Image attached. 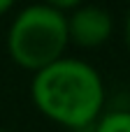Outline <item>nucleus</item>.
<instances>
[{
  "label": "nucleus",
  "instance_id": "nucleus-1",
  "mask_svg": "<svg viewBox=\"0 0 130 132\" xmlns=\"http://www.w3.org/2000/svg\"><path fill=\"white\" fill-rule=\"evenodd\" d=\"M30 100L35 109L67 130L93 128L105 114L107 90L98 67L81 58L63 56L30 79Z\"/></svg>",
  "mask_w": 130,
  "mask_h": 132
},
{
  "label": "nucleus",
  "instance_id": "nucleus-2",
  "mask_svg": "<svg viewBox=\"0 0 130 132\" xmlns=\"http://www.w3.org/2000/svg\"><path fill=\"white\" fill-rule=\"evenodd\" d=\"M67 46L70 37L65 14L44 2H33L19 9L7 28L9 58L33 74L60 60Z\"/></svg>",
  "mask_w": 130,
  "mask_h": 132
},
{
  "label": "nucleus",
  "instance_id": "nucleus-3",
  "mask_svg": "<svg viewBox=\"0 0 130 132\" xmlns=\"http://www.w3.org/2000/svg\"><path fill=\"white\" fill-rule=\"evenodd\" d=\"M65 19H67V37L70 44L74 46L98 49L114 35V16L102 5L84 2L70 14H65Z\"/></svg>",
  "mask_w": 130,
  "mask_h": 132
},
{
  "label": "nucleus",
  "instance_id": "nucleus-4",
  "mask_svg": "<svg viewBox=\"0 0 130 132\" xmlns=\"http://www.w3.org/2000/svg\"><path fill=\"white\" fill-rule=\"evenodd\" d=\"M91 132H130V109H112L105 111Z\"/></svg>",
  "mask_w": 130,
  "mask_h": 132
},
{
  "label": "nucleus",
  "instance_id": "nucleus-5",
  "mask_svg": "<svg viewBox=\"0 0 130 132\" xmlns=\"http://www.w3.org/2000/svg\"><path fill=\"white\" fill-rule=\"evenodd\" d=\"M44 5H49V7H53V9H58V12H72V9H77L79 5H84V0H42Z\"/></svg>",
  "mask_w": 130,
  "mask_h": 132
},
{
  "label": "nucleus",
  "instance_id": "nucleus-6",
  "mask_svg": "<svg viewBox=\"0 0 130 132\" xmlns=\"http://www.w3.org/2000/svg\"><path fill=\"white\" fill-rule=\"evenodd\" d=\"M123 42L130 49V9H128V14H126V19H123Z\"/></svg>",
  "mask_w": 130,
  "mask_h": 132
},
{
  "label": "nucleus",
  "instance_id": "nucleus-7",
  "mask_svg": "<svg viewBox=\"0 0 130 132\" xmlns=\"http://www.w3.org/2000/svg\"><path fill=\"white\" fill-rule=\"evenodd\" d=\"M14 5H16V0H0V16H2V14H7Z\"/></svg>",
  "mask_w": 130,
  "mask_h": 132
},
{
  "label": "nucleus",
  "instance_id": "nucleus-8",
  "mask_svg": "<svg viewBox=\"0 0 130 132\" xmlns=\"http://www.w3.org/2000/svg\"><path fill=\"white\" fill-rule=\"evenodd\" d=\"M0 132H9V130H0Z\"/></svg>",
  "mask_w": 130,
  "mask_h": 132
},
{
  "label": "nucleus",
  "instance_id": "nucleus-9",
  "mask_svg": "<svg viewBox=\"0 0 130 132\" xmlns=\"http://www.w3.org/2000/svg\"><path fill=\"white\" fill-rule=\"evenodd\" d=\"M128 2H130V0H128Z\"/></svg>",
  "mask_w": 130,
  "mask_h": 132
}]
</instances>
